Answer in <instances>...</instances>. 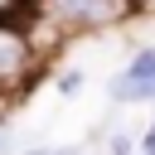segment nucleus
Instances as JSON below:
<instances>
[{
    "instance_id": "obj_1",
    "label": "nucleus",
    "mask_w": 155,
    "mask_h": 155,
    "mask_svg": "<svg viewBox=\"0 0 155 155\" xmlns=\"http://www.w3.org/2000/svg\"><path fill=\"white\" fill-rule=\"evenodd\" d=\"M145 5L140 0H34L29 24L48 29V39H78V34H102L126 19H136Z\"/></svg>"
},
{
    "instance_id": "obj_2",
    "label": "nucleus",
    "mask_w": 155,
    "mask_h": 155,
    "mask_svg": "<svg viewBox=\"0 0 155 155\" xmlns=\"http://www.w3.org/2000/svg\"><path fill=\"white\" fill-rule=\"evenodd\" d=\"M44 73H48V44H39L29 15L0 19V92L24 102Z\"/></svg>"
},
{
    "instance_id": "obj_3",
    "label": "nucleus",
    "mask_w": 155,
    "mask_h": 155,
    "mask_svg": "<svg viewBox=\"0 0 155 155\" xmlns=\"http://www.w3.org/2000/svg\"><path fill=\"white\" fill-rule=\"evenodd\" d=\"M126 73H131V78H140V82H145V78H155V44L136 48V53H131V63H126Z\"/></svg>"
},
{
    "instance_id": "obj_4",
    "label": "nucleus",
    "mask_w": 155,
    "mask_h": 155,
    "mask_svg": "<svg viewBox=\"0 0 155 155\" xmlns=\"http://www.w3.org/2000/svg\"><path fill=\"white\" fill-rule=\"evenodd\" d=\"M53 92L58 97H78L82 92V68H58L53 73Z\"/></svg>"
},
{
    "instance_id": "obj_5",
    "label": "nucleus",
    "mask_w": 155,
    "mask_h": 155,
    "mask_svg": "<svg viewBox=\"0 0 155 155\" xmlns=\"http://www.w3.org/2000/svg\"><path fill=\"white\" fill-rule=\"evenodd\" d=\"M107 155H136V140H131V136H121V131H116V136H111V140H107Z\"/></svg>"
},
{
    "instance_id": "obj_6",
    "label": "nucleus",
    "mask_w": 155,
    "mask_h": 155,
    "mask_svg": "<svg viewBox=\"0 0 155 155\" xmlns=\"http://www.w3.org/2000/svg\"><path fill=\"white\" fill-rule=\"evenodd\" d=\"M29 5L34 0H0V19H19V15H29Z\"/></svg>"
},
{
    "instance_id": "obj_7",
    "label": "nucleus",
    "mask_w": 155,
    "mask_h": 155,
    "mask_svg": "<svg viewBox=\"0 0 155 155\" xmlns=\"http://www.w3.org/2000/svg\"><path fill=\"white\" fill-rule=\"evenodd\" d=\"M0 155H15V126L0 121Z\"/></svg>"
},
{
    "instance_id": "obj_8",
    "label": "nucleus",
    "mask_w": 155,
    "mask_h": 155,
    "mask_svg": "<svg viewBox=\"0 0 155 155\" xmlns=\"http://www.w3.org/2000/svg\"><path fill=\"white\" fill-rule=\"evenodd\" d=\"M15 155H53L48 145H29V150H15Z\"/></svg>"
},
{
    "instance_id": "obj_9",
    "label": "nucleus",
    "mask_w": 155,
    "mask_h": 155,
    "mask_svg": "<svg viewBox=\"0 0 155 155\" xmlns=\"http://www.w3.org/2000/svg\"><path fill=\"white\" fill-rule=\"evenodd\" d=\"M53 155H82V150H78V145H58Z\"/></svg>"
}]
</instances>
